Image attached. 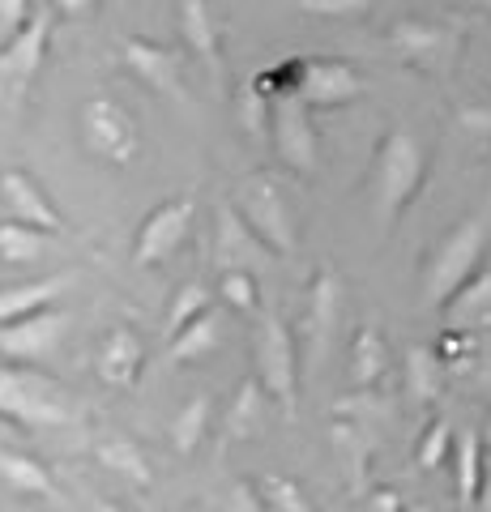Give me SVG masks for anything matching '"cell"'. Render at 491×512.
<instances>
[{
    "instance_id": "10",
    "label": "cell",
    "mask_w": 491,
    "mask_h": 512,
    "mask_svg": "<svg viewBox=\"0 0 491 512\" xmlns=\"http://www.w3.org/2000/svg\"><path fill=\"white\" fill-rule=\"evenodd\" d=\"M295 94L308 107H342V103H355L363 94V77H359L355 64H346V60L312 56V60L299 64Z\"/></svg>"
},
{
    "instance_id": "11",
    "label": "cell",
    "mask_w": 491,
    "mask_h": 512,
    "mask_svg": "<svg viewBox=\"0 0 491 512\" xmlns=\"http://www.w3.org/2000/svg\"><path fill=\"white\" fill-rule=\"evenodd\" d=\"M0 419L22 427H56L69 419V410L52 402L47 389L26 372H0Z\"/></svg>"
},
{
    "instance_id": "37",
    "label": "cell",
    "mask_w": 491,
    "mask_h": 512,
    "mask_svg": "<svg viewBox=\"0 0 491 512\" xmlns=\"http://www.w3.org/2000/svg\"><path fill=\"white\" fill-rule=\"evenodd\" d=\"M462 124L470 128V133H491V111H487V107H483V111H479V107H466V111H462Z\"/></svg>"
},
{
    "instance_id": "4",
    "label": "cell",
    "mask_w": 491,
    "mask_h": 512,
    "mask_svg": "<svg viewBox=\"0 0 491 512\" xmlns=\"http://www.w3.org/2000/svg\"><path fill=\"white\" fill-rule=\"evenodd\" d=\"M235 210H240V218L261 235V244L274 256H295L299 222H295L287 192L274 184V175H248V180L235 188Z\"/></svg>"
},
{
    "instance_id": "32",
    "label": "cell",
    "mask_w": 491,
    "mask_h": 512,
    "mask_svg": "<svg viewBox=\"0 0 491 512\" xmlns=\"http://www.w3.org/2000/svg\"><path fill=\"white\" fill-rule=\"evenodd\" d=\"M257 487H261V495H265L269 512H316V508L308 504V495L299 491V483H291L287 474H265Z\"/></svg>"
},
{
    "instance_id": "27",
    "label": "cell",
    "mask_w": 491,
    "mask_h": 512,
    "mask_svg": "<svg viewBox=\"0 0 491 512\" xmlns=\"http://www.w3.org/2000/svg\"><path fill=\"white\" fill-rule=\"evenodd\" d=\"M265 384L252 376L240 384V393H235V402L227 410V436L231 440H248V436H257V431L265 427Z\"/></svg>"
},
{
    "instance_id": "23",
    "label": "cell",
    "mask_w": 491,
    "mask_h": 512,
    "mask_svg": "<svg viewBox=\"0 0 491 512\" xmlns=\"http://www.w3.org/2000/svg\"><path fill=\"white\" fill-rule=\"evenodd\" d=\"M483 466H487V453H483L479 431H462V436H457V448H453V474H457V500L466 508L479 504Z\"/></svg>"
},
{
    "instance_id": "31",
    "label": "cell",
    "mask_w": 491,
    "mask_h": 512,
    "mask_svg": "<svg viewBox=\"0 0 491 512\" xmlns=\"http://www.w3.org/2000/svg\"><path fill=\"white\" fill-rule=\"evenodd\" d=\"M453 448H457V436H453V423L449 419H432L423 431V440H419V470H436V466H445V461H453Z\"/></svg>"
},
{
    "instance_id": "6",
    "label": "cell",
    "mask_w": 491,
    "mask_h": 512,
    "mask_svg": "<svg viewBox=\"0 0 491 512\" xmlns=\"http://www.w3.org/2000/svg\"><path fill=\"white\" fill-rule=\"evenodd\" d=\"M47 35H52V13L43 9L5 47H0V94H9V99H22V94L35 86L39 64L47 56Z\"/></svg>"
},
{
    "instance_id": "17",
    "label": "cell",
    "mask_w": 491,
    "mask_h": 512,
    "mask_svg": "<svg viewBox=\"0 0 491 512\" xmlns=\"http://www.w3.org/2000/svg\"><path fill=\"white\" fill-rule=\"evenodd\" d=\"M180 30H184V43L193 52L205 73L214 82H223V35H218V22L205 0H180Z\"/></svg>"
},
{
    "instance_id": "38",
    "label": "cell",
    "mask_w": 491,
    "mask_h": 512,
    "mask_svg": "<svg viewBox=\"0 0 491 512\" xmlns=\"http://www.w3.org/2000/svg\"><path fill=\"white\" fill-rule=\"evenodd\" d=\"M90 5H94V0H52V9L60 13V18H82Z\"/></svg>"
},
{
    "instance_id": "16",
    "label": "cell",
    "mask_w": 491,
    "mask_h": 512,
    "mask_svg": "<svg viewBox=\"0 0 491 512\" xmlns=\"http://www.w3.org/2000/svg\"><path fill=\"white\" fill-rule=\"evenodd\" d=\"M0 197H5V205H9V218L26 222V227H39V231H52V235L65 231L60 210L43 197V188L30 180L26 171H5L0 175Z\"/></svg>"
},
{
    "instance_id": "2",
    "label": "cell",
    "mask_w": 491,
    "mask_h": 512,
    "mask_svg": "<svg viewBox=\"0 0 491 512\" xmlns=\"http://www.w3.org/2000/svg\"><path fill=\"white\" fill-rule=\"evenodd\" d=\"M483 256H487V222L479 214H470L440 239L432 248V256H427V269H423V303L427 308H445V303L483 269Z\"/></svg>"
},
{
    "instance_id": "42",
    "label": "cell",
    "mask_w": 491,
    "mask_h": 512,
    "mask_svg": "<svg viewBox=\"0 0 491 512\" xmlns=\"http://www.w3.org/2000/svg\"><path fill=\"white\" fill-rule=\"evenodd\" d=\"M479 5H487V9H491V0H479Z\"/></svg>"
},
{
    "instance_id": "19",
    "label": "cell",
    "mask_w": 491,
    "mask_h": 512,
    "mask_svg": "<svg viewBox=\"0 0 491 512\" xmlns=\"http://www.w3.org/2000/svg\"><path fill=\"white\" fill-rule=\"evenodd\" d=\"M440 316H445V329H453V333L483 329L491 320V265H483L479 274H474L462 291L440 308Z\"/></svg>"
},
{
    "instance_id": "29",
    "label": "cell",
    "mask_w": 491,
    "mask_h": 512,
    "mask_svg": "<svg viewBox=\"0 0 491 512\" xmlns=\"http://www.w3.org/2000/svg\"><path fill=\"white\" fill-rule=\"evenodd\" d=\"M205 427H210V397L197 393V397H188L180 414L171 419V444H176V453H193L205 440Z\"/></svg>"
},
{
    "instance_id": "9",
    "label": "cell",
    "mask_w": 491,
    "mask_h": 512,
    "mask_svg": "<svg viewBox=\"0 0 491 512\" xmlns=\"http://www.w3.org/2000/svg\"><path fill=\"white\" fill-rule=\"evenodd\" d=\"M82 133H86V146L107 158V163H129L137 154V128L133 116L112 99H90L82 107Z\"/></svg>"
},
{
    "instance_id": "14",
    "label": "cell",
    "mask_w": 491,
    "mask_h": 512,
    "mask_svg": "<svg viewBox=\"0 0 491 512\" xmlns=\"http://www.w3.org/2000/svg\"><path fill=\"white\" fill-rule=\"evenodd\" d=\"M389 47L402 60L419 64V69H449L457 52V30L440 22H423V18H402L389 30Z\"/></svg>"
},
{
    "instance_id": "20",
    "label": "cell",
    "mask_w": 491,
    "mask_h": 512,
    "mask_svg": "<svg viewBox=\"0 0 491 512\" xmlns=\"http://www.w3.org/2000/svg\"><path fill=\"white\" fill-rule=\"evenodd\" d=\"M69 282H73V274H52V278H39V282L5 286V291H0V325H13V320H22V316L52 308V299L65 291Z\"/></svg>"
},
{
    "instance_id": "36",
    "label": "cell",
    "mask_w": 491,
    "mask_h": 512,
    "mask_svg": "<svg viewBox=\"0 0 491 512\" xmlns=\"http://www.w3.org/2000/svg\"><path fill=\"white\" fill-rule=\"evenodd\" d=\"M26 22V0H0V43H9Z\"/></svg>"
},
{
    "instance_id": "15",
    "label": "cell",
    "mask_w": 491,
    "mask_h": 512,
    "mask_svg": "<svg viewBox=\"0 0 491 512\" xmlns=\"http://www.w3.org/2000/svg\"><path fill=\"white\" fill-rule=\"evenodd\" d=\"M265 256H274V252L261 244V235L240 218V210L223 205V210H218V227H214V261H218V269H223V274H231V269H252L257 261H265Z\"/></svg>"
},
{
    "instance_id": "13",
    "label": "cell",
    "mask_w": 491,
    "mask_h": 512,
    "mask_svg": "<svg viewBox=\"0 0 491 512\" xmlns=\"http://www.w3.org/2000/svg\"><path fill=\"white\" fill-rule=\"evenodd\" d=\"M124 52V64H129V73L137 77L141 86H150L154 94H167V99L184 103V73H180V52L176 47H163L154 39H124L120 43Z\"/></svg>"
},
{
    "instance_id": "26",
    "label": "cell",
    "mask_w": 491,
    "mask_h": 512,
    "mask_svg": "<svg viewBox=\"0 0 491 512\" xmlns=\"http://www.w3.org/2000/svg\"><path fill=\"white\" fill-rule=\"evenodd\" d=\"M389 367V346H385V333H380L376 325H363L355 333V350H351V376L359 389H368V384H376L380 376H385Z\"/></svg>"
},
{
    "instance_id": "24",
    "label": "cell",
    "mask_w": 491,
    "mask_h": 512,
    "mask_svg": "<svg viewBox=\"0 0 491 512\" xmlns=\"http://www.w3.org/2000/svg\"><path fill=\"white\" fill-rule=\"evenodd\" d=\"M0 478L18 495H56V478L43 470V461L18 448H0Z\"/></svg>"
},
{
    "instance_id": "33",
    "label": "cell",
    "mask_w": 491,
    "mask_h": 512,
    "mask_svg": "<svg viewBox=\"0 0 491 512\" xmlns=\"http://www.w3.org/2000/svg\"><path fill=\"white\" fill-rule=\"evenodd\" d=\"M223 299L227 308L244 312V316H257L261 312V291H257V278H252V269H231V274H223Z\"/></svg>"
},
{
    "instance_id": "1",
    "label": "cell",
    "mask_w": 491,
    "mask_h": 512,
    "mask_svg": "<svg viewBox=\"0 0 491 512\" xmlns=\"http://www.w3.org/2000/svg\"><path fill=\"white\" fill-rule=\"evenodd\" d=\"M427 180V154L423 141L406 128H389L385 141L376 146V163H372V201H376V218L393 227L402 218V210L419 197V188Z\"/></svg>"
},
{
    "instance_id": "5",
    "label": "cell",
    "mask_w": 491,
    "mask_h": 512,
    "mask_svg": "<svg viewBox=\"0 0 491 512\" xmlns=\"http://www.w3.org/2000/svg\"><path fill=\"white\" fill-rule=\"evenodd\" d=\"M308 111L312 107L299 99L295 90L278 94V99L269 103V133H274V150H278L282 163H287L291 171H299V175L316 171V128H312Z\"/></svg>"
},
{
    "instance_id": "12",
    "label": "cell",
    "mask_w": 491,
    "mask_h": 512,
    "mask_svg": "<svg viewBox=\"0 0 491 512\" xmlns=\"http://www.w3.org/2000/svg\"><path fill=\"white\" fill-rule=\"evenodd\" d=\"M338 316H342V278L334 274V269H321V274L312 278L308 308H304V342H308L312 367H321L329 346H334Z\"/></svg>"
},
{
    "instance_id": "21",
    "label": "cell",
    "mask_w": 491,
    "mask_h": 512,
    "mask_svg": "<svg viewBox=\"0 0 491 512\" xmlns=\"http://www.w3.org/2000/svg\"><path fill=\"white\" fill-rule=\"evenodd\" d=\"M406 372V393L415 406H432L440 389H445V359H440L436 346H410L402 359Z\"/></svg>"
},
{
    "instance_id": "39",
    "label": "cell",
    "mask_w": 491,
    "mask_h": 512,
    "mask_svg": "<svg viewBox=\"0 0 491 512\" xmlns=\"http://www.w3.org/2000/svg\"><path fill=\"white\" fill-rule=\"evenodd\" d=\"M479 512H491V457L483 466V487H479Z\"/></svg>"
},
{
    "instance_id": "30",
    "label": "cell",
    "mask_w": 491,
    "mask_h": 512,
    "mask_svg": "<svg viewBox=\"0 0 491 512\" xmlns=\"http://www.w3.org/2000/svg\"><path fill=\"white\" fill-rule=\"evenodd\" d=\"M210 312V291H205V282H184L180 291H176V299H171V308H167V325H163V338L171 342L176 333L184 329V325H193L197 316H205Z\"/></svg>"
},
{
    "instance_id": "3",
    "label": "cell",
    "mask_w": 491,
    "mask_h": 512,
    "mask_svg": "<svg viewBox=\"0 0 491 512\" xmlns=\"http://www.w3.org/2000/svg\"><path fill=\"white\" fill-rule=\"evenodd\" d=\"M257 380L278 402L282 419H295L299 410V346L291 325L278 312H261L257 320Z\"/></svg>"
},
{
    "instance_id": "28",
    "label": "cell",
    "mask_w": 491,
    "mask_h": 512,
    "mask_svg": "<svg viewBox=\"0 0 491 512\" xmlns=\"http://www.w3.org/2000/svg\"><path fill=\"white\" fill-rule=\"evenodd\" d=\"M94 461H103L112 474H120V478H129L133 487H150V461L141 457V448L137 444H129V440H99L94 444Z\"/></svg>"
},
{
    "instance_id": "41",
    "label": "cell",
    "mask_w": 491,
    "mask_h": 512,
    "mask_svg": "<svg viewBox=\"0 0 491 512\" xmlns=\"http://www.w3.org/2000/svg\"><path fill=\"white\" fill-rule=\"evenodd\" d=\"M483 444L491 448V419H487V431H483Z\"/></svg>"
},
{
    "instance_id": "35",
    "label": "cell",
    "mask_w": 491,
    "mask_h": 512,
    "mask_svg": "<svg viewBox=\"0 0 491 512\" xmlns=\"http://www.w3.org/2000/svg\"><path fill=\"white\" fill-rule=\"evenodd\" d=\"M223 512H269V504H265V495H261L257 483H235Z\"/></svg>"
},
{
    "instance_id": "34",
    "label": "cell",
    "mask_w": 491,
    "mask_h": 512,
    "mask_svg": "<svg viewBox=\"0 0 491 512\" xmlns=\"http://www.w3.org/2000/svg\"><path fill=\"white\" fill-rule=\"evenodd\" d=\"M308 18H325V22H355L372 9V0H287Z\"/></svg>"
},
{
    "instance_id": "7",
    "label": "cell",
    "mask_w": 491,
    "mask_h": 512,
    "mask_svg": "<svg viewBox=\"0 0 491 512\" xmlns=\"http://www.w3.org/2000/svg\"><path fill=\"white\" fill-rule=\"evenodd\" d=\"M193 218H197V197H176V201H163L158 210H150L137 231L133 261L141 269H150V265H163L167 256H176L188 227H193Z\"/></svg>"
},
{
    "instance_id": "22",
    "label": "cell",
    "mask_w": 491,
    "mask_h": 512,
    "mask_svg": "<svg viewBox=\"0 0 491 512\" xmlns=\"http://www.w3.org/2000/svg\"><path fill=\"white\" fill-rule=\"evenodd\" d=\"M47 252H52V231L26 227V222H18V218L0 222V261H5V265L43 261Z\"/></svg>"
},
{
    "instance_id": "25",
    "label": "cell",
    "mask_w": 491,
    "mask_h": 512,
    "mask_svg": "<svg viewBox=\"0 0 491 512\" xmlns=\"http://www.w3.org/2000/svg\"><path fill=\"white\" fill-rule=\"evenodd\" d=\"M214 350H218V316L210 308L205 316H197L193 325H184L176 338L167 342V359L171 363H197V359H210Z\"/></svg>"
},
{
    "instance_id": "8",
    "label": "cell",
    "mask_w": 491,
    "mask_h": 512,
    "mask_svg": "<svg viewBox=\"0 0 491 512\" xmlns=\"http://www.w3.org/2000/svg\"><path fill=\"white\" fill-rule=\"evenodd\" d=\"M69 333V316L56 308H43L35 316H22L13 325H0V359L9 363H43L56 355V346Z\"/></svg>"
},
{
    "instance_id": "40",
    "label": "cell",
    "mask_w": 491,
    "mask_h": 512,
    "mask_svg": "<svg viewBox=\"0 0 491 512\" xmlns=\"http://www.w3.org/2000/svg\"><path fill=\"white\" fill-rule=\"evenodd\" d=\"M402 512H432V508H423V504H406Z\"/></svg>"
},
{
    "instance_id": "18",
    "label": "cell",
    "mask_w": 491,
    "mask_h": 512,
    "mask_svg": "<svg viewBox=\"0 0 491 512\" xmlns=\"http://www.w3.org/2000/svg\"><path fill=\"white\" fill-rule=\"evenodd\" d=\"M141 363H146L141 338L129 325H116L99 346V376H103V384H112V389H129V384L137 380V372H141Z\"/></svg>"
}]
</instances>
